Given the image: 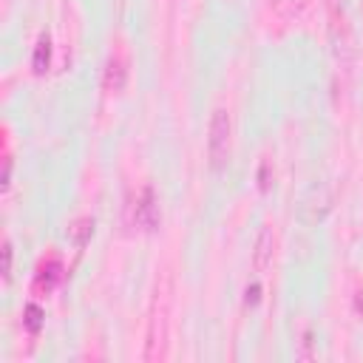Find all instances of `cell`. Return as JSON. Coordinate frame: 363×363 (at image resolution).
<instances>
[{
  "label": "cell",
  "instance_id": "obj_1",
  "mask_svg": "<svg viewBox=\"0 0 363 363\" xmlns=\"http://www.w3.org/2000/svg\"><path fill=\"white\" fill-rule=\"evenodd\" d=\"M230 136H233V122L230 113L224 108L213 111L210 128H207V156H210V167L221 170L230 159Z\"/></svg>",
  "mask_w": 363,
  "mask_h": 363
},
{
  "label": "cell",
  "instance_id": "obj_2",
  "mask_svg": "<svg viewBox=\"0 0 363 363\" xmlns=\"http://www.w3.org/2000/svg\"><path fill=\"white\" fill-rule=\"evenodd\" d=\"M272 247H275V235L269 227H264L255 238V252H252V261H255V269L258 272H267L269 261H272Z\"/></svg>",
  "mask_w": 363,
  "mask_h": 363
},
{
  "label": "cell",
  "instance_id": "obj_3",
  "mask_svg": "<svg viewBox=\"0 0 363 363\" xmlns=\"http://www.w3.org/2000/svg\"><path fill=\"white\" fill-rule=\"evenodd\" d=\"M125 77H128V68L122 65V60H111L108 68H105V88L108 91H122Z\"/></svg>",
  "mask_w": 363,
  "mask_h": 363
},
{
  "label": "cell",
  "instance_id": "obj_4",
  "mask_svg": "<svg viewBox=\"0 0 363 363\" xmlns=\"http://www.w3.org/2000/svg\"><path fill=\"white\" fill-rule=\"evenodd\" d=\"M306 3H309V0H269V6H272L281 17H295V14H301V11L306 9Z\"/></svg>",
  "mask_w": 363,
  "mask_h": 363
},
{
  "label": "cell",
  "instance_id": "obj_5",
  "mask_svg": "<svg viewBox=\"0 0 363 363\" xmlns=\"http://www.w3.org/2000/svg\"><path fill=\"white\" fill-rule=\"evenodd\" d=\"M48 54H51V43H48V37H40V43L34 48V71L37 74H43L48 68Z\"/></svg>",
  "mask_w": 363,
  "mask_h": 363
},
{
  "label": "cell",
  "instance_id": "obj_6",
  "mask_svg": "<svg viewBox=\"0 0 363 363\" xmlns=\"http://www.w3.org/2000/svg\"><path fill=\"white\" fill-rule=\"evenodd\" d=\"M26 323H28V329L31 332H37L40 329V309L31 303V306H26Z\"/></svg>",
  "mask_w": 363,
  "mask_h": 363
},
{
  "label": "cell",
  "instance_id": "obj_7",
  "mask_svg": "<svg viewBox=\"0 0 363 363\" xmlns=\"http://www.w3.org/2000/svg\"><path fill=\"white\" fill-rule=\"evenodd\" d=\"M3 278H11V241L3 244Z\"/></svg>",
  "mask_w": 363,
  "mask_h": 363
}]
</instances>
